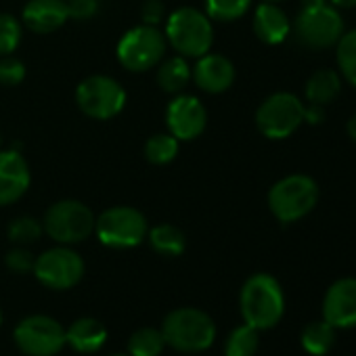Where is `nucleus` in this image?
<instances>
[{"label":"nucleus","mask_w":356,"mask_h":356,"mask_svg":"<svg viewBox=\"0 0 356 356\" xmlns=\"http://www.w3.org/2000/svg\"><path fill=\"white\" fill-rule=\"evenodd\" d=\"M165 346L183 354H197L212 348L216 341V323L202 308L183 306L165 314L161 323Z\"/></svg>","instance_id":"nucleus-1"},{"label":"nucleus","mask_w":356,"mask_h":356,"mask_svg":"<svg viewBox=\"0 0 356 356\" xmlns=\"http://www.w3.org/2000/svg\"><path fill=\"white\" fill-rule=\"evenodd\" d=\"M239 308L243 323L258 331L273 329L285 312V296L281 283L268 273L252 275L241 287Z\"/></svg>","instance_id":"nucleus-2"},{"label":"nucleus","mask_w":356,"mask_h":356,"mask_svg":"<svg viewBox=\"0 0 356 356\" xmlns=\"http://www.w3.org/2000/svg\"><path fill=\"white\" fill-rule=\"evenodd\" d=\"M318 202V187L306 174H291L281 178L268 191V208L273 216L283 222H296L308 216Z\"/></svg>","instance_id":"nucleus-3"},{"label":"nucleus","mask_w":356,"mask_h":356,"mask_svg":"<svg viewBox=\"0 0 356 356\" xmlns=\"http://www.w3.org/2000/svg\"><path fill=\"white\" fill-rule=\"evenodd\" d=\"M165 38L185 57H202L214 42V30L210 17L197 9L183 7L170 15L165 26Z\"/></svg>","instance_id":"nucleus-4"},{"label":"nucleus","mask_w":356,"mask_h":356,"mask_svg":"<svg viewBox=\"0 0 356 356\" xmlns=\"http://www.w3.org/2000/svg\"><path fill=\"white\" fill-rule=\"evenodd\" d=\"M13 341L26 356H57L65 348V327L49 314H30L15 325Z\"/></svg>","instance_id":"nucleus-5"},{"label":"nucleus","mask_w":356,"mask_h":356,"mask_svg":"<svg viewBox=\"0 0 356 356\" xmlns=\"http://www.w3.org/2000/svg\"><path fill=\"white\" fill-rule=\"evenodd\" d=\"M95 233L103 245L113 250H128L143 243L149 227L138 210L118 206L105 210L99 218H95Z\"/></svg>","instance_id":"nucleus-6"},{"label":"nucleus","mask_w":356,"mask_h":356,"mask_svg":"<svg viewBox=\"0 0 356 356\" xmlns=\"http://www.w3.org/2000/svg\"><path fill=\"white\" fill-rule=\"evenodd\" d=\"M256 124L266 138H287L304 124V103L291 92H275L258 107Z\"/></svg>","instance_id":"nucleus-7"},{"label":"nucleus","mask_w":356,"mask_h":356,"mask_svg":"<svg viewBox=\"0 0 356 356\" xmlns=\"http://www.w3.org/2000/svg\"><path fill=\"white\" fill-rule=\"evenodd\" d=\"M42 229L57 243L72 245L90 237L95 231V216L84 204L65 200L49 208Z\"/></svg>","instance_id":"nucleus-8"},{"label":"nucleus","mask_w":356,"mask_h":356,"mask_svg":"<svg viewBox=\"0 0 356 356\" xmlns=\"http://www.w3.org/2000/svg\"><path fill=\"white\" fill-rule=\"evenodd\" d=\"M32 273L44 287L53 291H65L82 281L84 260L70 248H53L36 258Z\"/></svg>","instance_id":"nucleus-9"},{"label":"nucleus","mask_w":356,"mask_h":356,"mask_svg":"<svg viewBox=\"0 0 356 356\" xmlns=\"http://www.w3.org/2000/svg\"><path fill=\"white\" fill-rule=\"evenodd\" d=\"M165 53V38L155 26H138L128 30L118 44V59L130 72L151 70Z\"/></svg>","instance_id":"nucleus-10"},{"label":"nucleus","mask_w":356,"mask_h":356,"mask_svg":"<svg viewBox=\"0 0 356 356\" xmlns=\"http://www.w3.org/2000/svg\"><path fill=\"white\" fill-rule=\"evenodd\" d=\"M343 19L333 5L302 9L296 19V38L308 49H329L339 42Z\"/></svg>","instance_id":"nucleus-11"},{"label":"nucleus","mask_w":356,"mask_h":356,"mask_svg":"<svg viewBox=\"0 0 356 356\" xmlns=\"http://www.w3.org/2000/svg\"><path fill=\"white\" fill-rule=\"evenodd\" d=\"M80 109L95 120H109L124 109L126 92L124 88L109 76H92L86 78L76 92Z\"/></svg>","instance_id":"nucleus-12"},{"label":"nucleus","mask_w":356,"mask_h":356,"mask_svg":"<svg viewBox=\"0 0 356 356\" xmlns=\"http://www.w3.org/2000/svg\"><path fill=\"white\" fill-rule=\"evenodd\" d=\"M323 318L335 329L356 327V279L343 277L329 285L323 298Z\"/></svg>","instance_id":"nucleus-13"},{"label":"nucleus","mask_w":356,"mask_h":356,"mask_svg":"<svg viewBox=\"0 0 356 356\" xmlns=\"http://www.w3.org/2000/svg\"><path fill=\"white\" fill-rule=\"evenodd\" d=\"M206 120H208L206 107L202 105L197 97H191V95L176 97L168 105V111H165V122H168L172 136L183 138V140L197 138L206 128Z\"/></svg>","instance_id":"nucleus-14"},{"label":"nucleus","mask_w":356,"mask_h":356,"mask_svg":"<svg viewBox=\"0 0 356 356\" xmlns=\"http://www.w3.org/2000/svg\"><path fill=\"white\" fill-rule=\"evenodd\" d=\"M30 187V170L19 151H0V206L17 202Z\"/></svg>","instance_id":"nucleus-15"},{"label":"nucleus","mask_w":356,"mask_h":356,"mask_svg":"<svg viewBox=\"0 0 356 356\" xmlns=\"http://www.w3.org/2000/svg\"><path fill=\"white\" fill-rule=\"evenodd\" d=\"M70 19L65 0H30L24 9V24L36 34L59 30Z\"/></svg>","instance_id":"nucleus-16"},{"label":"nucleus","mask_w":356,"mask_h":356,"mask_svg":"<svg viewBox=\"0 0 356 356\" xmlns=\"http://www.w3.org/2000/svg\"><path fill=\"white\" fill-rule=\"evenodd\" d=\"M193 76L202 90L216 95L231 88L235 80V67L222 55H202L193 70Z\"/></svg>","instance_id":"nucleus-17"},{"label":"nucleus","mask_w":356,"mask_h":356,"mask_svg":"<svg viewBox=\"0 0 356 356\" xmlns=\"http://www.w3.org/2000/svg\"><path fill=\"white\" fill-rule=\"evenodd\" d=\"M105 341L107 327L92 316H80L70 327H65V346H70L74 352L95 354L105 346Z\"/></svg>","instance_id":"nucleus-18"},{"label":"nucleus","mask_w":356,"mask_h":356,"mask_svg":"<svg viewBox=\"0 0 356 356\" xmlns=\"http://www.w3.org/2000/svg\"><path fill=\"white\" fill-rule=\"evenodd\" d=\"M254 32L266 44H281L291 32V24L285 11L268 0V3L258 5L254 13Z\"/></svg>","instance_id":"nucleus-19"},{"label":"nucleus","mask_w":356,"mask_h":356,"mask_svg":"<svg viewBox=\"0 0 356 356\" xmlns=\"http://www.w3.org/2000/svg\"><path fill=\"white\" fill-rule=\"evenodd\" d=\"M341 92V76L335 70L323 67L314 72L306 82V101L316 105H329Z\"/></svg>","instance_id":"nucleus-20"},{"label":"nucleus","mask_w":356,"mask_h":356,"mask_svg":"<svg viewBox=\"0 0 356 356\" xmlns=\"http://www.w3.org/2000/svg\"><path fill=\"white\" fill-rule=\"evenodd\" d=\"M300 343L310 356H325L335 343V327L325 318L308 323L300 333Z\"/></svg>","instance_id":"nucleus-21"},{"label":"nucleus","mask_w":356,"mask_h":356,"mask_svg":"<svg viewBox=\"0 0 356 356\" xmlns=\"http://www.w3.org/2000/svg\"><path fill=\"white\" fill-rule=\"evenodd\" d=\"M147 237H149L151 248L161 256H181L187 248V239H185L183 231L172 225L153 227L147 233Z\"/></svg>","instance_id":"nucleus-22"},{"label":"nucleus","mask_w":356,"mask_h":356,"mask_svg":"<svg viewBox=\"0 0 356 356\" xmlns=\"http://www.w3.org/2000/svg\"><path fill=\"white\" fill-rule=\"evenodd\" d=\"M163 348H165V339L161 329L157 327H140L128 337L130 356H159Z\"/></svg>","instance_id":"nucleus-23"},{"label":"nucleus","mask_w":356,"mask_h":356,"mask_svg":"<svg viewBox=\"0 0 356 356\" xmlns=\"http://www.w3.org/2000/svg\"><path fill=\"white\" fill-rule=\"evenodd\" d=\"M260 346V331L243 323L225 339V356H254Z\"/></svg>","instance_id":"nucleus-24"},{"label":"nucleus","mask_w":356,"mask_h":356,"mask_svg":"<svg viewBox=\"0 0 356 356\" xmlns=\"http://www.w3.org/2000/svg\"><path fill=\"white\" fill-rule=\"evenodd\" d=\"M191 78V70L183 57L168 59L157 72V84L165 92H181Z\"/></svg>","instance_id":"nucleus-25"},{"label":"nucleus","mask_w":356,"mask_h":356,"mask_svg":"<svg viewBox=\"0 0 356 356\" xmlns=\"http://www.w3.org/2000/svg\"><path fill=\"white\" fill-rule=\"evenodd\" d=\"M335 59L339 76H343L346 82L356 88V30L341 34L339 42L335 44Z\"/></svg>","instance_id":"nucleus-26"},{"label":"nucleus","mask_w":356,"mask_h":356,"mask_svg":"<svg viewBox=\"0 0 356 356\" xmlns=\"http://www.w3.org/2000/svg\"><path fill=\"white\" fill-rule=\"evenodd\" d=\"M252 0H206L208 17L216 22H235L248 13Z\"/></svg>","instance_id":"nucleus-27"},{"label":"nucleus","mask_w":356,"mask_h":356,"mask_svg":"<svg viewBox=\"0 0 356 356\" xmlns=\"http://www.w3.org/2000/svg\"><path fill=\"white\" fill-rule=\"evenodd\" d=\"M178 153V138L172 134H155L145 145V155L151 163H168Z\"/></svg>","instance_id":"nucleus-28"},{"label":"nucleus","mask_w":356,"mask_h":356,"mask_svg":"<svg viewBox=\"0 0 356 356\" xmlns=\"http://www.w3.org/2000/svg\"><path fill=\"white\" fill-rule=\"evenodd\" d=\"M42 227L36 218H30V216H22V218H15L11 225H9V239L17 245H30L34 241L40 239L42 235Z\"/></svg>","instance_id":"nucleus-29"},{"label":"nucleus","mask_w":356,"mask_h":356,"mask_svg":"<svg viewBox=\"0 0 356 356\" xmlns=\"http://www.w3.org/2000/svg\"><path fill=\"white\" fill-rule=\"evenodd\" d=\"M22 42V24L13 17L3 13L0 15V55H9Z\"/></svg>","instance_id":"nucleus-30"},{"label":"nucleus","mask_w":356,"mask_h":356,"mask_svg":"<svg viewBox=\"0 0 356 356\" xmlns=\"http://www.w3.org/2000/svg\"><path fill=\"white\" fill-rule=\"evenodd\" d=\"M5 262H7V268H9L11 273L26 275V273H32V270H34V262H36V258L32 256V252H30V250H26V248L17 245V248H13V250L7 254Z\"/></svg>","instance_id":"nucleus-31"},{"label":"nucleus","mask_w":356,"mask_h":356,"mask_svg":"<svg viewBox=\"0 0 356 356\" xmlns=\"http://www.w3.org/2000/svg\"><path fill=\"white\" fill-rule=\"evenodd\" d=\"M26 78V67L17 59H3L0 61V84L15 86Z\"/></svg>","instance_id":"nucleus-32"},{"label":"nucleus","mask_w":356,"mask_h":356,"mask_svg":"<svg viewBox=\"0 0 356 356\" xmlns=\"http://www.w3.org/2000/svg\"><path fill=\"white\" fill-rule=\"evenodd\" d=\"M99 0H67V13L74 19H90L97 13Z\"/></svg>","instance_id":"nucleus-33"},{"label":"nucleus","mask_w":356,"mask_h":356,"mask_svg":"<svg viewBox=\"0 0 356 356\" xmlns=\"http://www.w3.org/2000/svg\"><path fill=\"white\" fill-rule=\"evenodd\" d=\"M163 17V5L161 0H147V3L143 5V22L147 26H155L159 24Z\"/></svg>","instance_id":"nucleus-34"},{"label":"nucleus","mask_w":356,"mask_h":356,"mask_svg":"<svg viewBox=\"0 0 356 356\" xmlns=\"http://www.w3.org/2000/svg\"><path fill=\"white\" fill-rule=\"evenodd\" d=\"M325 120V105L308 103L304 105V122L306 124H321Z\"/></svg>","instance_id":"nucleus-35"},{"label":"nucleus","mask_w":356,"mask_h":356,"mask_svg":"<svg viewBox=\"0 0 356 356\" xmlns=\"http://www.w3.org/2000/svg\"><path fill=\"white\" fill-rule=\"evenodd\" d=\"M331 5L335 9H354L356 7V0H331Z\"/></svg>","instance_id":"nucleus-36"},{"label":"nucleus","mask_w":356,"mask_h":356,"mask_svg":"<svg viewBox=\"0 0 356 356\" xmlns=\"http://www.w3.org/2000/svg\"><path fill=\"white\" fill-rule=\"evenodd\" d=\"M302 9H314V7H323L327 5V0H300Z\"/></svg>","instance_id":"nucleus-37"},{"label":"nucleus","mask_w":356,"mask_h":356,"mask_svg":"<svg viewBox=\"0 0 356 356\" xmlns=\"http://www.w3.org/2000/svg\"><path fill=\"white\" fill-rule=\"evenodd\" d=\"M346 130H348V134H350V138L352 140H356V113L348 120V126H346Z\"/></svg>","instance_id":"nucleus-38"},{"label":"nucleus","mask_w":356,"mask_h":356,"mask_svg":"<svg viewBox=\"0 0 356 356\" xmlns=\"http://www.w3.org/2000/svg\"><path fill=\"white\" fill-rule=\"evenodd\" d=\"M111 356H130V354H128V352H126V354H120V352H118V354H111Z\"/></svg>","instance_id":"nucleus-39"},{"label":"nucleus","mask_w":356,"mask_h":356,"mask_svg":"<svg viewBox=\"0 0 356 356\" xmlns=\"http://www.w3.org/2000/svg\"><path fill=\"white\" fill-rule=\"evenodd\" d=\"M0 325H3V310H0Z\"/></svg>","instance_id":"nucleus-40"},{"label":"nucleus","mask_w":356,"mask_h":356,"mask_svg":"<svg viewBox=\"0 0 356 356\" xmlns=\"http://www.w3.org/2000/svg\"><path fill=\"white\" fill-rule=\"evenodd\" d=\"M270 3H277V0H270Z\"/></svg>","instance_id":"nucleus-41"}]
</instances>
